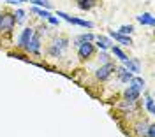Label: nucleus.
<instances>
[{
	"label": "nucleus",
	"instance_id": "nucleus-18",
	"mask_svg": "<svg viewBox=\"0 0 155 137\" xmlns=\"http://www.w3.org/2000/svg\"><path fill=\"white\" fill-rule=\"evenodd\" d=\"M146 128H148L146 123H137V125H136V132H137V135L145 137L146 135Z\"/></svg>",
	"mask_w": 155,
	"mask_h": 137
},
{
	"label": "nucleus",
	"instance_id": "nucleus-8",
	"mask_svg": "<svg viewBox=\"0 0 155 137\" xmlns=\"http://www.w3.org/2000/svg\"><path fill=\"white\" fill-rule=\"evenodd\" d=\"M109 35H111V37H113L115 40H118L120 44H125V46H132V44H134V42H132V39H130L129 35H124V33H118V32H111Z\"/></svg>",
	"mask_w": 155,
	"mask_h": 137
},
{
	"label": "nucleus",
	"instance_id": "nucleus-5",
	"mask_svg": "<svg viewBox=\"0 0 155 137\" xmlns=\"http://www.w3.org/2000/svg\"><path fill=\"white\" fill-rule=\"evenodd\" d=\"M27 51L28 53H34V55H39L41 53V37H39V33L34 32V35H32V39H30L28 46H27Z\"/></svg>",
	"mask_w": 155,
	"mask_h": 137
},
{
	"label": "nucleus",
	"instance_id": "nucleus-21",
	"mask_svg": "<svg viewBox=\"0 0 155 137\" xmlns=\"http://www.w3.org/2000/svg\"><path fill=\"white\" fill-rule=\"evenodd\" d=\"M32 11H34L35 14H39L41 18H44V20H48V16H49V11H48V9L44 11V9H39V7H34Z\"/></svg>",
	"mask_w": 155,
	"mask_h": 137
},
{
	"label": "nucleus",
	"instance_id": "nucleus-4",
	"mask_svg": "<svg viewBox=\"0 0 155 137\" xmlns=\"http://www.w3.org/2000/svg\"><path fill=\"white\" fill-rule=\"evenodd\" d=\"M58 16H62L65 21L72 23V25H79V27H85V28H94V23H92V21H85V20L72 18V16H69V14H65V12H62V11H58Z\"/></svg>",
	"mask_w": 155,
	"mask_h": 137
},
{
	"label": "nucleus",
	"instance_id": "nucleus-14",
	"mask_svg": "<svg viewBox=\"0 0 155 137\" xmlns=\"http://www.w3.org/2000/svg\"><path fill=\"white\" fill-rule=\"evenodd\" d=\"M109 44H111V40L107 39V37H104V35H99V37H97V46L101 49H107Z\"/></svg>",
	"mask_w": 155,
	"mask_h": 137
},
{
	"label": "nucleus",
	"instance_id": "nucleus-6",
	"mask_svg": "<svg viewBox=\"0 0 155 137\" xmlns=\"http://www.w3.org/2000/svg\"><path fill=\"white\" fill-rule=\"evenodd\" d=\"M32 35H34V28H25L23 32H21V35H19V39H18V46L19 48H27L28 46V42H30V39H32Z\"/></svg>",
	"mask_w": 155,
	"mask_h": 137
},
{
	"label": "nucleus",
	"instance_id": "nucleus-26",
	"mask_svg": "<svg viewBox=\"0 0 155 137\" xmlns=\"http://www.w3.org/2000/svg\"><path fill=\"white\" fill-rule=\"evenodd\" d=\"M9 4H23V2H28V0H5Z\"/></svg>",
	"mask_w": 155,
	"mask_h": 137
},
{
	"label": "nucleus",
	"instance_id": "nucleus-2",
	"mask_svg": "<svg viewBox=\"0 0 155 137\" xmlns=\"http://www.w3.org/2000/svg\"><path fill=\"white\" fill-rule=\"evenodd\" d=\"M116 70V65L115 63H111V62H106L104 65L101 68H97V72H95V78L99 79V81H106V79L111 78V74Z\"/></svg>",
	"mask_w": 155,
	"mask_h": 137
},
{
	"label": "nucleus",
	"instance_id": "nucleus-15",
	"mask_svg": "<svg viewBox=\"0 0 155 137\" xmlns=\"http://www.w3.org/2000/svg\"><path fill=\"white\" fill-rule=\"evenodd\" d=\"M111 53H113V55H115L120 62H125V60H127V55L120 48H118V46H113V48H111Z\"/></svg>",
	"mask_w": 155,
	"mask_h": 137
},
{
	"label": "nucleus",
	"instance_id": "nucleus-25",
	"mask_svg": "<svg viewBox=\"0 0 155 137\" xmlns=\"http://www.w3.org/2000/svg\"><path fill=\"white\" fill-rule=\"evenodd\" d=\"M48 21H49V23H51V25H58V23H60V21H58L57 18H53L51 14H49V16H48Z\"/></svg>",
	"mask_w": 155,
	"mask_h": 137
},
{
	"label": "nucleus",
	"instance_id": "nucleus-11",
	"mask_svg": "<svg viewBox=\"0 0 155 137\" xmlns=\"http://www.w3.org/2000/svg\"><path fill=\"white\" fill-rule=\"evenodd\" d=\"M129 83H130V88L137 90V91L145 90V84H146V83H145V79H143V78H134V76H132V79H130Z\"/></svg>",
	"mask_w": 155,
	"mask_h": 137
},
{
	"label": "nucleus",
	"instance_id": "nucleus-9",
	"mask_svg": "<svg viewBox=\"0 0 155 137\" xmlns=\"http://www.w3.org/2000/svg\"><path fill=\"white\" fill-rule=\"evenodd\" d=\"M124 97H125L127 102H137V100H139V91L129 86V88L125 90V93H124Z\"/></svg>",
	"mask_w": 155,
	"mask_h": 137
},
{
	"label": "nucleus",
	"instance_id": "nucleus-27",
	"mask_svg": "<svg viewBox=\"0 0 155 137\" xmlns=\"http://www.w3.org/2000/svg\"><path fill=\"white\" fill-rule=\"evenodd\" d=\"M101 58H102V62H107V55H106V53H102V55H101Z\"/></svg>",
	"mask_w": 155,
	"mask_h": 137
},
{
	"label": "nucleus",
	"instance_id": "nucleus-22",
	"mask_svg": "<svg viewBox=\"0 0 155 137\" xmlns=\"http://www.w3.org/2000/svg\"><path fill=\"white\" fill-rule=\"evenodd\" d=\"M146 109H148V113H150V114H153V113H155L153 98H152V97H146Z\"/></svg>",
	"mask_w": 155,
	"mask_h": 137
},
{
	"label": "nucleus",
	"instance_id": "nucleus-1",
	"mask_svg": "<svg viewBox=\"0 0 155 137\" xmlns=\"http://www.w3.org/2000/svg\"><path fill=\"white\" fill-rule=\"evenodd\" d=\"M16 25V18L12 12H4L0 14V32H11Z\"/></svg>",
	"mask_w": 155,
	"mask_h": 137
},
{
	"label": "nucleus",
	"instance_id": "nucleus-16",
	"mask_svg": "<svg viewBox=\"0 0 155 137\" xmlns=\"http://www.w3.org/2000/svg\"><path fill=\"white\" fill-rule=\"evenodd\" d=\"M67 44H69V40L65 39V37H60V39H55V40H53V46H55L57 49H60V51L67 48Z\"/></svg>",
	"mask_w": 155,
	"mask_h": 137
},
{
	"label": "nucleus",
	"instance_id": "nucleus-3",
	"mask_svg": "<svg viewBox=\"0 0 155 137\" xmlns=\"http://www.w3.org/2000/svg\"><path fill=\"white\" fill-rule=\"evenodd\" d=\"M94 53H95V46L92 44V42H83V44H79V49H78V56L79 60H88L94 56Z\"/></svg>",
	"mask_w": 155,
	"mask_h": 137
},
{
	"label": "nucleus",
	"instance_id": "nucleus-24",
	"mask_svg": "<svg viewBox=\"0 0 155 137\" xmlns=\"http://www.w3.org/2000/svg\"><path fill=\"white\" fill-rule=\"evenodd\" d=\"M145 137H155V125H148L146 128V135Z\"/></svg>",
	"mask_w": 155,
	"mask_h": 137
},
{
	"label": "nucleus",
	"instance_id": "nucleus-13",
	"mask_svg": "<svg viewBox=\"0 0 155 137\" xmlns=\"http://www.w3.org/2000/svg\"><path fill=\"white\" fill-rule=\"evenodd\" d=\"M137 21H139L141 25H150V27H152V25H153V16L148 14V12H146V14H139V16H137Z\"/></svg>",
	"mask_w": 155,
	"mask_h": 137
},
{
	"label": "nucleus",
	"instance_id": "nucleus-28",
	"mask_svg": "<svg viewBox=\"0 0 155 137\" xmlns=\"http://www.w3.org/2000/svg\"><path fill=\"white\" fill-rule=\"evenodd\" d=\"M0 14H2V12H0Z\"/></svg>",
	"mask_w": 155,
	"mask_h": 137
},
{
	"label": "nucleus",
	"instance_id": "nucleus-23",
	"mask_svg": "<svg viewBox=\"0 0 155 137\" xmlns=\"http://www.w3.org/2000/svg\"><path fill=\"white\" fill-rule=\"evenodd\" d=\"M14 18H16V23H23V21H25V11L18 9L16 14H14Z\"/></svg>",
	"mask_w": 155,
	"mask_h": 137
},
{
	"label": "nucleus",
	"instance_id": "nucleus-7",
	"mask_svg": "<svg viewBox=\"0 0 155 137\" xmlns=\"http://www.w3.org/2000/svg\"><path fill=\"white\" fill-rule=\"evenodd\" d=\"M124 63H125V68L129 70V72H132V74H134V72H136V74H137V72H141V63H139V60H137V58H132V60L127 58Z\"/></svg>",
	"mask_w": 155,
	"mask_h": 137
},
{
	"label": "nucleus",
	"instance_id": "nucleus-12",
	"mask_svg": "<svg viewBox=\"0 0 155 137\" xmlns=\"http://www.w3.org/2000/svg\"><path fill=\"white\" fill-rule=\"evenodd\" d=\"M97 5V0H78V7L81 11H90Z\"/></svg>",
	"mask_w": 155,
	"mask_h": 137
},
{
	"label": "nucleus",
	"instance_id": "nucleus-10",
	"mask_svg": "<svg viewBox=\"0 0 155 137\" xmlns=\"http://www.w3.org/2000/svg\"><path fill=\"white\" fill-rule=\"evenodd\" d=\"M116 70H118V78H120V81L122 83H129L130 79H132V72H129L125 67H116Z\"/></svg>",
	"mask_w": 155,
	"mask_h": 137
},
{
	"label": "nucleus",
	"instance_id": "nucleus-20",
	"mask_svg": "<svg viewBox=\"0 0 155 137\" xmlns=\"http://www.w3.org/2000/svg\"><path fill=\"white\" fill-rule=\"evenodd\" d=\"M32 2L34 5H41V7H46V9H51V4H49L48 0H28Z\"/></svg>",
	"mask_w": 155,
	"mask_h": 137
},
{
	"label": "nucleus",
	"instance_id": "nucleus-17",
	"mask_svg": "<svg viewBox=\"0 0 155 137\" xmlns=\"http://www.w3.org/2000/svg\"><path fill=\"white\" fill-rule=\"evenodd\" d=\"M92 39H94V35L92 33H83V35H79L76 40V44H83V42H92Z\"/></svg>",
	"mask_w": 155,
	"mask_h": 137
},
{
	"label": "nucleus",
	"instance_id": "nucleus-19",
	"mask_svg": "<svg viewBox=\"0 0 155 137\" xmlns=\"http://www.w3.org/2000/svg\"><path fill=\"white\" fill-rule=\"evenodd\" d=\"M132 32H134V27H132V25H122L118 33H124V35H130Z\"/></svg>",
	"mask_w": 155,
	"mask_h": 137
}]
</instances>
